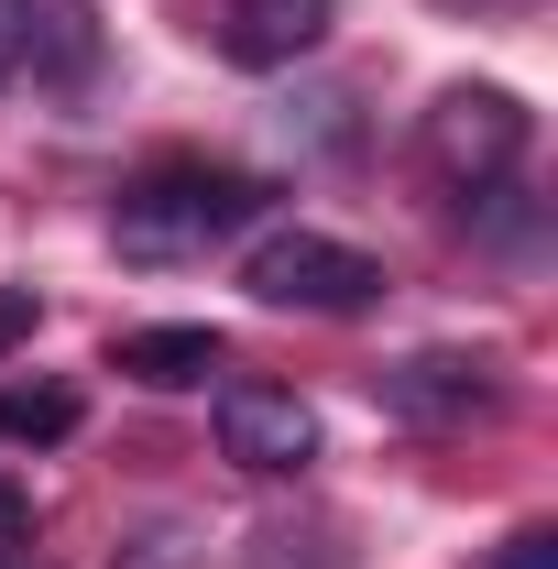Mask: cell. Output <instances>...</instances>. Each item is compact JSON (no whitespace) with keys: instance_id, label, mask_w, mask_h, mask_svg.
Here are the masks:
<instances>
[{"instance_id":"6","label":"cell","mask_w":558,"mask_h":569,"mask_svg":"<svg viewBox=\"0 0 558 569\" xmlns=\"http://www.w3.org/2000/svg\"><path fill=\"white\" fill-rule=\"evenodd\" d=\"M209 44L230 67H296V56L329 44V0H219Z\"/></svg>"},{"instance_id":"14","label":"cell","mask_w":558,"mask_h":569,"mask_svg":"<svg viewBox=\"0 0 558 569\" xmlns=\"http://www.w3.org/2000/svg\"><path fill=\"white\" fill-rule=\"evenodd\" d=\"M548 548H558V537H515V559H504V569H548Z\"/></svg>"},{"instance_id":"15","label":"cell","mask_w":558,"mask_h":569,"mask_svg":"<svg viewBox=\"0 0 558 569\" xmlns=\"http://www.w3.org/2000/svg\"><path fill=\"white\" fill-rule=\"evenodd\" d=\"M0 569H33V559H11V548H0Z\"/></svg>"},{"instance_id":"11","label":"cell","mask_w":558,"mask_h":569,"mask_svg":"<svg viewBox=\"0 0 558 569\" xmlns=\"http://www.w3.org/2000/svg\"><path fill=\"white\" fill-rule=\"evenodd\" d=\"M121 569H187V526H153V537H142Z\"/></svg>"},{"instance_id":"9","label":"cell","mask_w":558,"mask_h":569,"mask_svg":"<svg viewBox=\"0 0 558 569\" xmlns=\"http://www.w3.org/2000/svg\"><path fill=\"white\" fill-rule=\"evenodd\" d=\"M67 427H77L67 383H11V395H0V438H67Z\"/></svg>"},{"instance_id":"13","label":"cell","mask_w":558,"mask_h":569,"mask_svg":"<svg viewBox=\"0 0 558 569\" xmlns=\"http://www.w3.org/2000/svg\"><path fill=\"white\" fill-rule=\"evenodd\" d=\"M22 77V0H0V88Z\"/></svg>"},{"instance_id":"10","label":"cell","mask_w":558,"mask_h":569,"mask_svg":"<svg viewBox=\"0 0 558 569\" xmlns=\"http://www.w3.org/2000/svg\"><path fill=\"white\" fill-rule=\"evenodd\" d=\"M33 318H44V307H33V284H0V361L33 340Z\"/></svg>"},{"instance_id":"2","label":"cell","mask_w":558,"mask_h":569,"mask_svg":"<svg viewBox=\"0 0 558 569\" xmlns=\"http://www.w3.org/2000/svg\"><path fill=\"white\" fill-rule=\"evenodd\" d=\"M241 284L263 307H296V318H361L383 296V263L350 252V241H329V230H275V241H252Z\"/></svg>"},{"instance_id":"3","label":"cell","mask_w":558,"mask_h":569,"mask_svg":"<svg viewBox=\"0 0 558 569\" xmlns=\"http://www.w3.org/2000/svg\"><path fill=\"white\" fill-rule=\"evenodd\" d=\"M417 153H427V176L482 198V187H504L526 164V99L515 88H438L417 121Z\"/></svg>"},{"instance_id":"1","label":"cell","mask_w":558,"mask_h":569,"mask_svg":"<svg viewBox=\"0 0 558 569\" xmlns=\"http://www.w3.org/2000/svg\"><path fill=\"white\" fill-rule=\"evenodd\" d=\"M263 209H275L263 176H230V164H153V176L121 187L110 241H121V263H198V252H219L230 230H252Z\"/></svg>"},{"instance_id":"5","label":"cell","mask_w":558,"mask_h":569,"mask_svg":"<svg viewBox=\"0 0 558 569\" xmlns=\"http://www.w3.org/2000/svg\"><path fill=\"white\" fill-rule=\"evenodd\" d=\"M492 406H504V383L471 351H417V361L383 372V417H406V427H471Z\"/></svg>"},{"instance_id":"12","label":"cell","mask_w":558,"mask_h":569,"mask_svg":"<svg viewBox=\"0 0 558 569\" xmlns=\"http://www.w3.org/2000/svg\"><path fill=\"white\" fill-rule=\"evenodd\" d=\"M22 537H33V493H22V482H0V548H22Z\"/></svg>"},{"instance_id":"7","label":"cell","mask_w":558,"mask_h":569,"mask_svg":"<svg viewBox=\"0 0 558 569\" xmlns=\"http://www.w3.org/2000/svg\"><path fill=\"white\" fill-rule=\"evenodd\" d=\"M219 361H230L219 329H121V340H110V372L142 383V395H198Z\"/></svg>"},{"instance_id":"8","label":"cell","mask_w":558,"mask_h":569,"mask_svg":"<svg viewBox=\"0 0 558 569\" xmlns=\"http://www.w3.org/2000/svg\"><path fill=\"white\" fill-rule=\"evenodd\" d=\"M22 67L33 77H88L99 67V22L77 0H22Z\"/></svg>"},{"instance_id":"4","label":"cell","mask_w":558,"mask_h":569,"mask_svg":"<svg viewBox=\"0 0 558 569\" xmlns=\"http://www.w3.org/2000/svg\"><path fill=\"white\" fill-rule=\"evenodd\" d=\"M219 460L252 471V482H285L318 460V406L296 383H219Z\"/></svg>"}]
</instances>
